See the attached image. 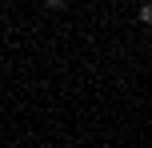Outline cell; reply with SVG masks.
Wrapping results in <instances>:
<instances>
[{
    "instance_id": "obj_1",
    "label": "cell",
    "mask_w": 152,
    "mask_h": 148,
    "mask_svg": "<svg viewBox=\"0 0 152 148\" xmlns=\"http://www.w3.org/2000/svg\"><path fill=\"white\" fill-rule=\"evenodd\" d=\"M64 4H68V0H44V8H52V12H60Z\"/></svg>"
}]
</instances>
